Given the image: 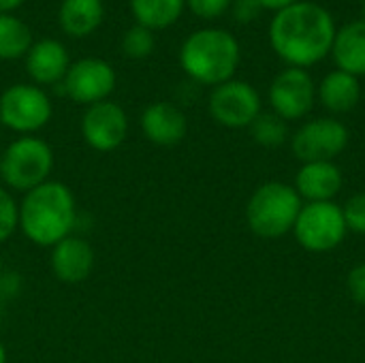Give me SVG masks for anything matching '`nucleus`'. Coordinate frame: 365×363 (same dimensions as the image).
Instances as JSON below:
<instances>
[{"instance_id": "obj_1", "label": "nucleus", "mask_w": 365, "mask_h": 363, "mask_svg": "<svg viewBox=\"0 0 365 363\" xmlns=\"http://www.w3.org/2000/svg\"><path fill=\"white\" fill-rule=\"evenodd\" d=\"M336 32V21L323 4L299 0L274 13L269 45L282 62L308 71L331 53Z\"/></svg>"}, {"instance_id": "obj_2", "label": "nucleus", "mask_w": 365, "mask_h": 363, "mask_svg": "<svg viewBox=\"0 0 365 363\" xmlns=\"http://www.w3.org/2000/svg\"><path fill=\"white\" fill-rule=\"evenodd\" d=\"M77 223V203L73 190L58 180H47L26 193L19 203V229L34 244L53 248L73 235Z\"/></svg>"}, {"instance_id": "obj_3", "label": "nucleus", "mask_w": 365, "mask_h": 363, "mask_svg": "<svg viewBox=\"0 0 365 363\" xmlns=\"http://www.w3.org/2000/svg\"><path fill=\"white\" fill-rule=\"evenodd\" d=\"M242 60L237 39L222 28H201L180 47L184 73L201 86H220L233 79Z\"/></svg>"}, {"instance_id": "obj_4", "label": "nucleus", "mask_w": 365, "mask_h": 363, "mask_svg": "<svg viewBox=\"0 0 365 363\" xmlns=\"http://www.w3.org/2000/svg\"><path fill=\"white\" fill-rule=\"evenodd\" d=\"M302 208L304 201L291 184L265 182L248 199L246 220L255 235L278 240L293 231Z\"/></svg>"}, {"instance_id": "obj_5", "label": "nucleus", "mask_w": 365, "mask_h": 363, "mask_svg": "<svg viewBox=\"0 0 365 363\" xmlns=\"http://www.w3.org/2000/svg\"><path fill=\"white\" fill-rule=\"evenodd\" d=\"M53 150L45 139L24 135L9 143V148L2 152L0 178L4 182V188L26 195L51 180L49 175L53 171Z\"/></svg>"}, {"instance_id": "obj_6", "label": "nucleus", "mask_w": 365, "mask_h": 363, "mask_svg": "<svg viewBox=\"0 0 365 363\" xmlns=\"http://www.w3.org/2000/svg\"><path fill=\"white\" fill-rule=\"evenodd\" d=\"M53 116L51 98L41 86L15 83L0 96V122L2 126L24 135H34L45 128Z\"/></svg>"}, {"instance_id": "obj_7", "label": "nucleus", "mask_w": 365, "mask_h": 363, "mask_svg": "<svg viewBox=\"0 0 365 363\" xmlns=\"http://www.w3.org/2000/svg\"><path fill=\"white\" fill-rule=\"evenodd\" d=\"M346 223L342 208L334 201L304 203L293 233L302 248L308 252H329L346 237Z\"/></svg>"}, {"instance_id": "obj_8", "label": "nucleus", "mask_w": 365, "mask_h": 363, "mask_svg": "<svg viewBox=\"0 0 365 363\" xmlns=\"http://www.w3.org/2000/svg\"><path fill=\"white\" fill-rule=\"evenodd\" d=\"M349 128L336 118H314L295 131L291 150L302 163H325L340 156L349 145Z\"/></svg>"}, {"instance_id": "obj_9", "label": "nucleus", "mask_w": 365, "mask_h": 363, "mask_svg": "<svg viewBox=\"0 0 365 363\" xmlns=\"http://www.w3.org/2000/svg\"><path fill=\"white\" fill-rule=\"evenodd\" d=\"M210 116L225 128H250L261 113V94L242 79H229L210 94Z\"/></svg>"}, {"instance_id": "obj_10", "label": "nucleus", "mask_w": 365, "mask_h": 363, "mask_svg": "<svg viewBox=\"0 0 365 363\" xmlns=\"http://www.w3.org/2000/svg\"><path fill=\"white\" fill-rule=\"evenodd\" d=\"M317 103V83L306 68L287 66L269 86L272 111L284 122L306 118Z\"/></svg>"}, {"instance_id": "obj_11", "label": "nucleus", "mask_w": 365, "mask_h": 363, "mask_svg": "<svg viewBox=\"0 0 365 363\" xmlns=\"http://www.w3.org/2000/svg\"><path fill=\"white\" fill-rule=\"evenodd\" d=\"M115 71L103 58H81L73 62L62 81L66 96L88 107L109 101V94L115 90Z\"/></svg>"}, {"instance_id": "obj_12", "label": "nucleus", "mask_w": 365, "mask_h": 363, "mask_svg": "<svg viewBox=\"0 0 365 363\" xmlns=\"http://www.w3.org/2000/svg\"><path fill=\"white\" fill-rule=\"evenodd\" d=\"M126 135L128 116L118 103L103 101L86 109L81 118V137L92 150L113 152L126 141Z\"/></svg>"}, {"instance_id": "obj_13", "label": "nucleus", "mask_w": 365, "mask_h": 363, "mask_svg": "<svg viewBox=\"0 0 365 363\" xmlns=\"http://www.w3.org/2000/svg\"><path fill=\"white\" fill-rule=\"evenodd\" d=\"M141 131L150 143L160 148H173L184 141L188 133V118L178 105L169 101H158L143 109Z\"/></svg>"}, {"instance_id": "obj_14", "label": "nucleus", "mask_w": 365, "mask_h": 363, "mask_svg": "<svg viewBox=\"0 0 365 363\" xmlns=\"http://www.w3.org/2000/svg\"><path fill=\"white\" fill-rule=\"evenodd\" d=\"M94 250L90 242L79 235H68L51 248V272L64 285H79L90 278L94 270Z\"/></svg>"}, {"instance_id": "obj_15", "label": "nucleus", "mask_w": 365, "mask_h": 363, "mask_svg": "<svg viewBox=\"0 0 365 363\" xmlns=\"http://www.w3.org/2000/svg\"><path fill=\"white\" fill-rule=\"evenodd\" d=\"M71 68L66 47L56 39H41L32 43L26 53V73L34 86H53L64 81Z\"/></svg>"}, {"instance_id": "obj_16", "label": "nucleus", "mask_w": 365, "mask_h": 363, "mask_svg": "<svg viewBox=\"0 0 365 363\" xmlns=\"http://www.w3.org/2000/svg\"><path fill=\"white\" fill-rule=\"evenodd\" d=\"M344 178L340 167L334 160L325 163H304L295 175V190L308 203L334 201L336 195L342 190Z\"/></svg>"}, {"instance_id": "obj_17", "label": "nucleus", "mask_w": 365, "mask_h": 363, "mask_svg": "<svg viewBox=\"0 0 365 363\" xmlns=\"http://www.w3.org/2000/svg\"><path fill=\"white\" fill-rule=\"evenodd\" d=\"M334 62L340 71L351 73L355 77L365 75V19L351 21L338 28L334 47Z\"/></svg>"}, {"instance_id": "obj_18", "label": "nucleus", "mask_w": 365, "mask_h": 363, "mask_svg": "<svg viewBox=\"0 0 365 363\" xmlns=\"http://www.w3.org/2000/svg\"><path fill=\"white\" fill-rule=\"evenodd\" d=\"M317 96L327 111L349 113L357 107V103L361 98L359 77L336 68L323 77V81L317 88Z\"/></svg>"}, {"instance_id": "obj_19", "label": "nucleus", "mask_w": 365, "mask_h": 363, "mask_svg": "<svg viewBox=\"0 0 365 363\" xmlns=\"http://www.w3.org/2000/svg\"><path fill=\"white\" fill-rule=\"evenodd\" d=\"M103 19H105L103 0H62L58 11L60 28L77 39L96 32Z\"/></svg>"}, {"instance_id": "obj_20", "label": "nucleus", "mask_w": 365, "mask_h": 363, "mask_svg": "<svg viewBox=\"0 0 365 363\" xmlns=\"http://www.w3.org/2000/svg\"><path fill=\"white\" fill-rule=\"evenodd\" d=\"M186 9V0H130V13L139 26L165 30L173 26Z\"/></svg>"}, {"instance_id": "obj_21", "label": "nucleus", "mask_w": 365, "mask_h": 363, "mask_svg": "<svg viewBox=\"0 0 365 363\" xmlns=\"http://www.w3.org/2000/svg\"><path fill=\"white\" fill-rule=\"evenodd\" d=\"M32 32L13 13H0V60H17L32 47Z\"/></svg>"}, {"instance_id": "obj_22", "label": "nucleus", "mask_w": 365, "mask_h": 363, "mask_svg": "<svg viewBox=\"0 0 365 363\" xmlns=\"http://www.w3.org/2000/svg\"><path fill=\"white\" fill-rule=\"evenodd\" d=\"M252 139L263 145V148H278L287 141L289 128L282 118H278L274 111L272 113H259V118L250 124Z\"/></svg>"}, {"instance_id": "obj_23", "label": "nucleus", "mask_w": 365, "mask_h": 363, "mask_svg": "<svg viewBox=\"0 0 365 363\" xmlns=\"http://www.w3.org/2000/svg\"><path fill=\"white\" fill-rule=\"evenodd\" d=\"M156 47V39L154 32L145 26H130L124 36H122V51L130 58V60H143L148 58Z\"/></svg>"}, {"instance_id": "obj_24", "label": "nucleus", "mask_w": 365, "mask_h": 363, "mask_svg": "<svg viewBox=\"0 0 365 363\" xmlns=\"http://www.w3.org/2000/svg\"><path fill=\"white\" fill-rule=\"evenodd\" d=\"M19 229V203L13 193L0 186V244H4Z\"/></svg>"}, {"instance_id": "obj_25", "label": "nucleus", "mask_w": 365, "mask_h": 363, "mask_svg": "<svg viewBox=\"0 0 365 363\" xmlns=\"http://www.w3.org/2000/svg\"><path fill=\"white\" fill-rule=\"evenodd\" d=\"M342 214L349 231L365 235V193L349 197V201L342 205Z\"/></svg>"}, {"instance_id": "obj_26", "label": "nucleus", "mask_w": 365, "mask_h": 363, "mask_svg": "<svg viewBox=\"0 0 365 363\" xmlns=\"http://www.w3.org/2000/svg\"><path fill=\"white\" fill-rule=\"evenodd\" d=\"M233 0H186V6L201 19L222 17L231 9Z\"/></svg>"}, {"instance_id": "obj_27", "label": "nucleus", "mask_w": 365, "mask_h": 363, "mask_svg": "<svg viewBox=\"0 0 365 363\" xmlns=\"http://www.w3.org/2000/svg\"><path fill=\"white\" fill-rule=\"evenodd\" d=\"M263 6L259 0H233L231 2V13L240 24H250L261 15Z\"/></svg>"}, {"instance_id": "obj_28", "label": "nucleus", "mask_w": 365, "mask_h": 363, "mask_svg": "<svg viewBox=\"0 0 365 363\" xmlns=\"http://www.w3.org/2000/svg\"><path fill=\"white\" fill-rule=\"evenodd\" d=\"M346 287H349V293L355 302L365 304V263L355 265L351 272H349V278H346Z\"/></svg>"}, {"instance_id": "obj_29", "label": "nucleus", "mask_w": 365, "mask_h": 363, "mask_svg": "<svg viewBox=\"0 0 365 363\" xmlns=\"http://www.w3.org/2000/svg\"><path fill=\"white\" fill-rule=\"evenodd\" d=\"M259 2H261L263 11L267 9V11L278 13V11H282V9H287V6H291V4H295V2H299V0H259Z\"/></svg>"}, {"instance_id": "obj_30", "label": "nucleus", "mask_w": 365, "mask_h": 363, "mask_svg": "<svg viewBox=\"0 0 365 363\" xmlns=\"http://www.w3.org/2000/svg\"><path fill=\"white\" fill-rule=\"evenodd\" d=\"M21 4H24V0H0V13H11Z\"/></svg>"}, {"instance_id": "obj_31", "label": "nucleus", "mask_w": 365, "mask_h": 363, "mask_svg": "<svg viewBox=\"0 0 365 363\" xmlns=\"http://www.w3.org/2000/svg\"><path fill=\"white\" fill-rule=\"evenodd\" d=\"M9 359V355H6V349H4V344L0 342V363H6Z\"/></svg>"}, {"instance_id": "obj_32", "label": "nucleus", "mask_w": 365, "mask_h": 363, "mask_svg": "<svg viewBox=\"0 0 365 363\" xmlns=\"http://www.w3.org/2000/svg\"><path fill=\"white\" fill-rule=\"evenodd\" d=\"M0 280H2V259H0Z\"/></svg>"}, {"instance_id": "obj_33", "label": "nucleus", "mask_w": 365, "mask_h": 363, "mask_svg": "<svg viewBox=\"0 0 365 363\" xmlns=\"http://www.w3.org/2000/svg\"><path fill=\"white\" fill-rule=\"evenodd\" d=\"M364 19H365V0H364Z\"/></svg>"}, {"instance_id": "obj_34", "label": "nucleus", "mask_w": 365, "mask_h": 363, "mask_svg": "<svg viewBox=\"0 0 365 363\" xmlns=\"http://www.w3.org/2000/svg\"><path fill=\"white\" fill-rule=\"evenodd\" d=\"M0 163H2V154H0Z\"/></svg>"}, {"instance_id": "obj_35", "label": "nucleus", "mask_w": 365, "mask_h": 363, "mask_svg": "<svg viewBox=\"0 0 365 363\" xmlns=\"http://www.w3.org/2000/svg\"><path fill=\"white\" fill-rule=\"evenodd\" d=\"M0 126H2V122H0Z\"/></svg>"}]
</instances>
